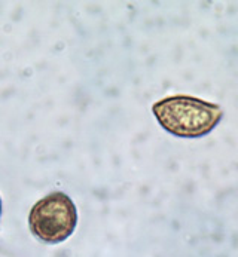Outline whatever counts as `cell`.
Masks as SVG:
<instances>
[{
    "instance_id": "obj_2",
    "label": "cell",
    "mask_w": 238,
    "mask_h": 257,
    "mask_svg": "<svg viewBox=\"0 0 238 257\" xmlns=\"http://www.w3.org/2000/svg\"><path fill=\"white\" fill-rule=\"evenodd\" d=\"M78 226V210L72 198L60 190L51 192L32 207L29 227L45 244H60L70 238Z\"/></svg>"
},
{
    "instance_id": "obj_1",
    "label": "cell",
    "mask_w": 238,
    "mask_h": 257,
    "mask_svg": "<svg viewBox=\"0 0 238 257\" xmlns=\"http://www.w3.org/2000/svg\"><path fill=\"white\" fill-rule=\"evenodd\" d=\"M152 113L162 130L179 139L205 137L223 117V109L219 104L183 94L155 101Z\"/></svg>"
},
{
    "instance_id": "obj_3",
    "label": "cell",
    "mask_w": 238,
    "mask_h": 257,
    "mask_svg": "<svg viewBox=\"0 0 238 257\" xmlns=\"http://www.w3.org/2000/svg\"><path fill=\"white\" fill-rule=\"evenodd\" d=\"M0 217H2V198H0Z\"/></svg>"
}]
</instances>
